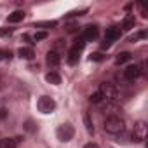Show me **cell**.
Returning a JSON list of instances; mask_svg holds the SVG:
<instances>
[{"instance_id": "cell-10", "label": "cell", "mask_w": 148, "mask_h": 148, "mask_svg": "<svg viewBox=\"0 0 148 148\" xmlns=\"http://www.w3.org/2000/svg\"><path fill=\"white\" fill-rule=\"evenodd\" d=\"M23 19H25V11H14L12 14L7 16V21L9 23H19Z\"/></svg>"}, {"instance_id": "cell-12", "label": "cell", "mask_w": 148, "mask_h": 148, "mask_svg": "<svg viewBox=\"0 0 148 148\" xmlns=\"http://www.w3.org/2000/svg\"><path fill=\"white\" fill-rule=\"evenodd\" d=\"M45 80H47L49 84H52V86H58V84H61V77L58 75L56 71H49L47 75H45Z\"/></svg>"}, {"instance_id": "cell-16", "label": "cell", "mask_w": 148, "mask_h": 148, "mask_svg": "<svg viewBox=\"0 0 148 148\" xmlns=\"http://www.w3.org/2000/svg\"><path fill=\"white\" fill-rule=\"evenodd\" d=\"M79 51H75V49H70V52H68V63L70 64H75L77 61H79Z\"/></svg>"}, {"instance_id": "cell-13", "label": "cell", "mask_w": 148, "mask_h": 148, "mask_svg": "<svg viewBox=\"0 0 148 148\" xmlns=\"http://www.w3.org/2000/svg\"><path fill=\"white\" fill-rule=\"evenodd\" d=\"M18 54H19L23 59H33V56H35V52H33L32 47H21V49L18 51Z\"/></svg>"}, {"instance_id": "cell-20", "label": "cell", "mask_w": 148, "mask_h": 148, "mask_svg": "<svg viewBox=\"0 0 148 148\" xmlns=\"http://www.w3.org/2000/svg\"><path fill=\"white\" fill-rule=\"evenodd\" d=\"M44 38H47V32H37L35 37H33L35 42H40V40H44Z\"/></svg>"}, {"instance_id": "cell-21", "label": "cell", "mask_w": 148, "mask_h": 148, "mask_svg": "<svg viewBox=\"0 0 148 148\" xmlns=\"http://www.w3.org/2000/svg\"><path fill=\"white\" fill-rule=\"evenodd\" d=\"M11 51H4V49H0V61L2 59H11Z\"/></svg>"}, {"instance_id": "cell-22", "label": "cell", "mask_w": 148, "mask_h": 148, "mask_svg": "<svg viewBox=\"0 0 148 148\" xmlns=\"http://www.w3.org/2000/svg\"><path fill=\"white\" fill-rule=\"evenodd\" d=\"M145 37H146V33H145V32H139L138 35L131 37V38H129V42H136V40H139V38H145Z\"/></svg>"}, {"instance_id": "cell-27", "label": "cell", "mask_w": 148, "mask_h": 148, "mask_svg": "<svg viewBox=\"0 0 148 148\" xmlns=\"http://www.w3.org/2000/svg\"><path fill=\"white\" fill-rule=\"evenodd\" d=\"M84 148H99V146H98L96 143H87V145H86Z\"/></svg>"}, {"instance_id": "cell-26", "label": "cell", "mask_w": 148, "mask_h": 148, "mask_svg": "<svg viewBox=\"0 0 148 148\" xmlns=\"http://www.w3.org/2000/svg\"><path fill=\"white\" fill-rule=\"evenodd\" d=\"M23 40H26L28 44H33V42H32V37H30V35H26V33L23 35Z\"/></svg>"}, {"instance_id": "cell-14", "label": "cell", "mask_w": 148, "mask_h": 148, "mask_svg": "<svg viewBox=\"0 0 148 148\" xmlns=\"http://www.w3.org/2000/svg\"><path fill=\"white\" fill-rule=\"evenodd\" d=\"M134 25H136L134 16H127V18L124 19V23H122V28H124V30H132V28H134Z\"/></svg>"}, {"instance_id": "cell-17", "label": "cell", "mask_w": 148, "mask_h": 148, "mask_svg": "<svg viewBox=\"0 0 148 148\" xmlns=\"http://www.w3.org/2000/svg\"><path fill=\"white\" fill-rule=\"evenodd\" d=\"M84 47H86V40H84L82 37H79V38H75V42H73V47H71V49H75V51L80 52Z\"/></svg>"}, {"instance_id": "cell-4", "label": "cell", "mask_w": 148, "mask_h": 148, "mask_svg": "<svg viewBox=\"0 0 148 148\" xmlns=\"http://www.w3.org/2000/svg\"><path fill=\"white\" fill-rule=\"evenodd\" d=\"M56 134H58L59 141H64V143H66V141H70V139L73 138V134H75V129H73L71 124H63V125L58 127Z\"/></svg>"}, {"instance_id": "cell-9", "label": "cell", "mask_w": 148, "mask_h": 148, "mask_svg": "<svg viewBox=\"0 0 148 148\" xmlns=\"http://www.w3.org/2000/svg\"><path fill=\"white\" fill-rule=\"evenodd\" d=\"M45 61H47V64H49V66L56 68V66L61 63V56H59L56 51H49V52H47V58H45Z\"/></svg>"}, {"instance_id": "cell-18", "label": "cell", "mask_w": 148, "mask_h": 148, "mask_svg": "<svg viewBox=\"0 0 148 148\" xmlns=\"http://www.w3.org/2000/svg\"><path fill=\"white\" fill-rule=\"evenodd\" d=\"M89 101H91V103H94V105H98V103H101V101H103V96H101V92L98 91V92H94V94H91V98H89Z\"/></svg>"}, {"instance_id": "cell-29", "label": "cell", "mask_w": 148, "mask_h": 148, "mask_svg": "<svg viewBox=\"0 0 148 148\" xmlns=\"http://www.w3.org/2000/svg\"><path fill=\"white\" fill-rule=\"evenodd\" d=\"M7 33H11L9 30H0V35H7Z\"/></svg>"}, {"instance_id": "cell-25", "label": "cell", "mask_w": 148, "mask_h": 148, "mask_svg": "<svg viewBox=\"0 0 148 148\" xmlns=\"http://www.w3.org/2000/svg\"><path fill=\"white\" fill-rule=\"evenodd\" d=\"M37 26H56V21H45V23H37Z\"/></svg>"}, {"instance_id": "cell-3", "label": "cell", "mask_w": 148, "mask_h": 148, "mask_svg": "<svg viewBox=\"0 0 148 148\" xmlns=\"http://www.w3.org/2000/svg\"><path fill=\"white\" fill-rule=\"evenodd\" d=\"M131 138H132L134 143H141V141L146 138V124H145L143 120H139V122L134 124V129H132Z\"/></svg>"}, {"instance_id": "cell-11", "label": "cell", "mask_w": 148, "mask_h": 148, "mask_svg": "<svg viewBox=\"0 0 148 148\" xmlns=\"http://www.w3.org/2000/svg\"><path fill=\"white\" fill-rule=\"evenodd\" d=\"M16 146H18L16 138H4V139H0V148H16Z\"/></svg>"}, {"instance_id": "cell-15", "label": "cell", "mask_w": 148, "mask_h": 148, "mask_svg": "<svg viewBox=\"0 0 148 148\" xmlns=\"http://www.w3.org/2000/svg\"><path fill=\"white\" fill-rule=\"evenodd\" d=\"M131 58H132V56H131V52H120V54L117 56V59H115V61H117V64H124V63L131 61Z\"/></svg>"}, {"instance_id": "cell-1", "label": "cell", "mask_w": 148, "mask_h": 148, "mask_svg": "<svg viewBox=\"0 0 148 148\" xmlns=\"http://www.w3.org/2000/svg\"><path fill=\"white\" fill-rule=\"evenodd\" d=\"M124 129H125V124H124V120L120 117H117V115L106 117V120H105V131L108 134H120V132H124Z\"/></svg>"}, {"instance_id": "cell-5", "label": "cell", "mask_w": 148, "mask_h": 148, "mask_svg": "<svg viewBox=\"0 0 148 148\" xmlns=\"http://www.w3.org/2000/svg\"><path fill=\"white\" fill-rule=\"evenodd\" d=\"M37 105H38V110H40L42 113H51V112H54V108H56L54 99L49 98V96H42Z\"/></svg>"}, {"instance_id": "cell-24", "label": "cell", "mask_w": 148, "mask_h": 148, "mask_svg": "<svg viewBox=\"0 0 148 148\" xmlns=\"http://www.w3.org/2000/svg\"><path fill=\"white\" fill-rule=\"evenodd\" d=\"M77 28H79V26H77L75 23H70V25L66 26V32H70V33H75V32H77Z\"/></svg>"}, {"instance_id": "cell-19", "label": "cell", "mask_w": 148, "mask_h": 148, "mask_svg": "<svg viewBox=\"0 0 148 148\" xmlns=\"http://www.w3.org/2000/svg\"><path fill=\"white\" fill-rule=\"evenodd\" d=\"M84 120H86V129L89 131V132H94V127H92V122H91V117L86 113L84 115Z\"/></svg>"}, {"instance_id": "cell-7", "label": "cell", "mask_w": 148, "mask_h": 148, "mask_svg": "<svg viewBox=\"0 0 148 148\" xmlns=\"http://www.w3.org/2000/svg\"><path fill=\"white\" fill-rule=\"evenodd\" d=\"M98 35H99L98 26H96V25H89V26H86V28H84L82 38H84L86 42H92V40H96V38H98Z\"/></svg>"}, {"instance_id": "cell-30", "label": "cell", "mask_w": 148, "mask_h": 148, "mask_svg": "<svg viewBox=\"0 0 148 148\" xmlns=\"http://www.w3.org/2000/svg\"><path fill=\"white\" fill-rule=\"evenodd\" d=\"M5 117V110H0V119H4Z\"/></svg>"}, {"instance_id": "cell-28", "label": "cell", "mask_w": 148, "mask_h": 148, "mask_svg": "<svg viewBox=\"0 0 148 148\" xmlns=\"http://www.w3.org/2000/svg\"><path fill=\"white\" fill-rule=\"evenodd\" d=\"M26 129H28V131H33V124H32V120L26 122Z\"/></svg>"}, {"instance_id": "cell-6", "label": "cell", "mask_w": 148, "mask_h": 148, "mask_svg": "<svg viewBox=\"0 0 148 148\" xmlns=\"http://www.w3.org/2000/svg\"><path fill=\"white\" fill-rule=\"evenodd\" d=\"M139 75H141V68H139L138 64H131V66H127V68L124 70V79H125L127 82H134Z\"/></svg>"}, {"instance_id": "cell-8", "label": "cell", "mask_w": 148, "mask_h": 148, "mask_svg": "<svg viewBox=\"0 0 148 148\" xmlns=\"http://www.w3.org/2000/svg\"><path fill=\"white\" fill-rule=\"evenodd\" d=\"M117 38H120V28H119V26H112V28H108L106 33H105V40H108V42L113 44Z\"/></svg>"}, {"instance_id": "cell-2", "label": "cell", "mask_w": 148, "mask_h": 148, "mask_svg": "<svg viewBox=\"0 0 148 148\" xmlns=\"http://www.w3.org/2000/svg\"><path fill=\"white\" fill-rule=\"evenodd\" d=\"M99 92H101L103 99H106V101H115L117 99V87L112 82H103L99 86Z\"/></svg>"}, {"instance_id": "cell-23", "label": "cell", "mask_w": 148, "mask_h": 148, "mask_svg": "<svg viewBox=\"0 0 148 148\" xmlns=\"http://www.w3.org/2000/svg\"><path fill=\"white\" fill-rule=\"evenodd\" d=\"M103 59H105V56H103V54H99V52L91 54V61H103Z\"/></svg>"}]
</instances>
